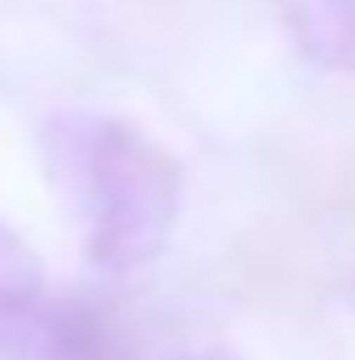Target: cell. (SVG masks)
I'll list each match as a JSON object with an SVG mask.
<instances>
[{"label": "cell", "instance_id": "cell-1", "mask_svg": "<svg viewBox=\"0 0 355 360\" xmlns=\"http://www.w3.org/2000/svg\"><path fill=\"white\" fill-rule=\"evenodd\" d=\"M42 162L84 225L89 266L131 277L167 251L183 209V167L152 131L105 110H58L42 120Z\"/></svg>", "mask_w": 355, "mask_h": 360}, {"label": "cell", "instance_id": "cell-3", "mask_svg": "<svg viewBox=\"0 0 355 360\" xmlns=\"http://www.w3.org/2000/svg\"><path fill=\"white\" fill-rule=\"evenodd\" d=\"M277 11L309 63L355 73V0H277Z\"/></svg>", "mask_w": 355, "mask_h": 360}, {"label": "cell", "instance_id": "cell-5", "mask_svg": "<svg viewBox=\"0 0 355 360\" xmlns=\"http://www.w3.org/2000/svg\"><path fill=\"white\" fill-rule=\"evenodd\" d=\"M183 360H240L235 350H193V355H183Z\"/></svg>", "mask_w": 355, "mask_h": 360}, {"label": "cell", "instance_id": "cell-2", "mask_svg": "<svg viewBox=\"0 0 355 360\" xmlns=\"http://www.w3.org/2000/svg\"><path fill=\"white\" fill-rule=\"evenodd\" d=\"M21 345L37 350L42 360H131V345L120 334V324L105 308L79 303V297H68L58 308H42Z\"/></svg>", "mask_w": 355, "mask_h": 360}, {"label": "cell", "instance_id": "cell-4", "mask_svg": "<svg viewBox=\"0 0 355 360\" xmlns=\"http://www.w3.org/2000/svg\"><path fill=\"white\" fill-rule=\"evenodd\" d=\"M42 314V262L21 235L0 225V345H21Z\"/></svg>", "mask_w": 355, "mask_h": 360}]
</instances>
